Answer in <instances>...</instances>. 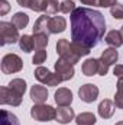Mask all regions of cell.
<instances>
[{
    "label": "cell",
    "instance_id": "6da1fadb",
    "mask_svg": "<svg viewBox=\"0 0 123 125\" xmlns=\"http://www.w3.org/2000/svg\"><path fill=\"white\" fill-rule=\"evenodd\" d=\"M70 21L71 42L91 50L103 39L106 32V19L101 12L90 7H75L70 15Z\"/></svg>",
    "mask_w": 123,
    "mask_h": 125
},
{
    "label": "cell",
    "instance_id": "7a4b0ae2",
    "mask_svg": "<svg viewBox=\"0 0 123 125\" xmlns=\"http://www.w3.org/2000/svg\"><path fill=\"white\" fill-rule=\"evenodd\" d=\"M31 116L35 121L39 122H48L57 118V109L52 108L51 105L45 103H35L31 108Z\"/></svg>",
    "mask_w": 123,
    "mask_h": 125
},
{
    "label": "cell",
    "instance_id": "3957f363",
    "mask_svg": "<svg viewBox=\"0 0 123 125\" xmlns=\"http://www.w3.org/2000/svg\"><path fill=\"white\" fill-rule=\"evenodd\" d=\"M19 29L12 22H0V45L19 42Z\"/></svg>",
    "mask_w": 123,
    "mask_h": 125
},
{
    "label": "cell",
    "instance_id": "277c9868",
    "mask_svg": "<svg viewBox=\"0 0 123 125\" xmlns=\"http://www.w3.org/2000/svg\"><path fill=\"white\" fill-rule=\"evenodd\" d=\"M57 54L60 55V58L71 62V64H77V62L80 61V57L74 51L72 44L68 39H65V38H62V39H60L57 42Z\"/></svg>",
    "mask_w": 123,
    "mask_h": 125
},
{
    "label": "cell",
    "instance_id": "5b68a950",
    "mask_svg": "<svg viewBox=\"0 0 123 125\" xmlns=\"http://www.w3.org/2000/svg\"><path fill=\"white\" fill-rule=\"evenodd\" d=\"M33 76L36 77V80H38L39 83H44V84L52 86V87L58 86V84L62 82V79L57 74V73H51L46 67H42V65H39V67L35 68Z\"/></svg>",
    "mask_w": 123,
    "mask_h": 125
},
{
    "label": "cell",
    "instance_id": "8992f818",
    "mask_svg": "<svg viewBox=\"0 0 123 125\" xmlns=\"http://www.w3.org/2000/svg\"><path fill=\"white\" fill-rule=\"evenodd\" d=\"M23 68V61L18 54H6L1 58V71L4 74L19 73Z\"/></svg>",
    "mask_w": 123,
    "mask_h": 125
},
{
    "label": "cell",
    "instance_id": "52a82bcc",
    "mask_svg": "<svg viewBox=\"0 0 123 125\" xmlns=\"http://www.w3.org/2000/svg\"><path fill=\"white\" fill-rule=\"evenodd\" d=\"M0 103L10 105V106H19L22 103V94L16 93L9 86H3L0 89Z\"/></svg>",
    "mask_w": 123,
    "mask_h": 125
},
{
    "label": "cell",
    "instance_id": "ba28073f",
    "mask_svg": "<svg viewBox=\"0 0 123 125\" xmlns=\"http://www.w3.org/2000/svg\"><path fill=\"white\" fill-rule=\"evenodd\" d=\"M55 73L62 79V82H68L74 77V64L65 61L62 58H58L55 61Z\"/></svg>",
    "mask_w": 123,
    "mask_h": 125
},
{
    "label": "cell",
    "instance_id": "9c48e42d",
    "mask_svg": "<svg viewBox=\"0 0 123 125\" xmlns=\"http://www.w3.org/2000/svg\"><path fill=\"white\" fill-rule=\"evenodd\" d=\"M78 96L83 102L86 103H93L98 97V87L93 83H86L78 89Z\"/></svg>",
    "mask_w": 123,
    "mask_h": 125
},
{
    "label": "cell",
    "instance_id": "30bf717a",
    "mask_svg": "<svg viewBox=\"0 0 123 125\" xmlns=\"http://www.w3.org/2000/svg\"><path fill=\"white\" fill-rule=\"evenodd\" d=\"M114 109H116V105H114V102L110 100V99H104V100H101L100 105H98V108H97L98 115H100L103 119H109V118H112L113 114H114Z\"/></svg>",
    "mask_w": 123,
    "mask_h": 125
},
{
    "label": "cell",
    "instance_id": "8fae6325",
    "mask_svg": "<svg viewBox=\"0 0 123 125\" xmlns=\"http://www.w3.org/2000/svg\"><path fill=\"white\" fill-rule=\"evenodd\" d=\"M54 97H55V102L58 106H70L72 102V92L67 87H60L55 92Z\"/></svg>",
    "mask_w": 123,
    "mask_h": 125
},
{
    "label": "cell",
    "instance_id": "7c38bea8",
    "mask_svg": "<svg viewBox=\"0 0 123 125\" xmlns=\"http://www.w3.org/2000/svg\"><path fill=\"white\" fill-rule=\"evenodd\" d=\"M49 16L48 15H44V16H39L35 23H33V33H44V35H48L51 33V29H49Z\"/></svg>",
    "mask_w": 123,
    "mask_h": 125
},
{
    "label": "cell",
    "instance_id": "4fadbf2b",
    "mask_svg": "<svg viewBox=\"0 0 123 125\" xmlns=\"http://www.w3.org/2000/svg\"><path fill=\"white\" fill-rule=\"evenodd\" d=\"M75 118V114H74V109H71L70 106H60L57 109V122L60 124H68L71 122L72 119Z\"/></svg>",
    "mask_w": 123,
    "mask_h": 125
},
{
    "label": "cell",
    "instance_id": "5bb4252c",
    "mask_svg": "<svg viewBox=\"0 0 123 125\" xmlns=\"http://www.w3.org/2000/svg\"><path fill=\"white\" fill-rule=\"evenodd\" d=\"M31 99L35 103H44L48 99V90L42 84H33L31 87Z\"/></svg>",
    "mask_w": 123,
    "mask_h": 125
},
{
    "label": "cell",
    "instance_id": "9a60e30c",
    "mask_svg": "<svg viewBox=\"0 0 123 125\" xmlns=\"http://www.w3.org/2000/svg\"><path fill=\"white\" fill-rule=\"evenodd\" d=\"M67 28V19L64 16H52L49 19V29L51 33H61Z\"/></svg>",
    "mask_w": 123,
    "mask_h": 125
},
{
    "label": "cell",
    "instance_id": "2e32d148",
    "mask_svg": "<svg viewBox=\"0 0 123 125\" xmlns=\"http://www.w3.org/2000/svg\"><path fill=\"white\" fill-rule=\"evenodd\" d=\"M81 70H83V74L88 76V77L97 74L98 73V60H96V58H87L86 61L83 62Z\"/></svg>",
    "mask_w": 123,
    "mask_h": 125
},
{
    "label": "cell",
    "instance_id": "e0dca14e",
    "mask_svg": "<svg viewBox=\"0 0 123 125\" xmlns=\"http://www.w3.org/2000/svg\"><path fill=\"white\" fill-rule=\"evenodd\" d=\"M104 41H106V44H107V45H110L112 48H119V47L123 44L120 31H116V29L107 32V35L104 36Z\"/></svg>",
    "mask_w": 123,
    "mask_h": 125
},
{
    "label": "cell",
    "instance_id": "ac0fdd59",
    "mask_svg": "<svg viewBox=\"0 0 123 125\" xmlns=\"http://www.w3.org/2000/svg\"><path fill=\"white\" fill-rule=\"evenodd\" d=\"M103 61L106 62V64H109V65H112V64H116L117 60H119V52L116 51V48H106L103 52H101V57H100Z\"/></svg>",
    "mask_w": 123,
    "mask_h": 125
},
{
    "label": "cell",
    "instance_id": "d6986e66",
    "mask_svg": "<svg viewBox=\"0 0 123 125\" xmlns=\"http://www.w3.org/2000/svg\"><path fill=\"white\" fill-rule=\"evenodd\" d=\"M12 23L18 28V29H25L29 23V16L23 12H18L12 16Z\"/></svg>",
    "mask_w": 123,
    "mask_h": 125
},
{
    "label": "cell",
    "instance_id": "ffe728a7",
    "mask_svg": "<svg viewBox=\"0 0 123 125\" xmlns=\"http://www.w3.org/2000/svg\"><path fill=\"white\" fill-rule=\"evenodd\" d=\"M96 115L91 112H81L80 115L75 116V124L77 125H94L96 124Z\"/></svg>",
    "mask_w": 123,
    "mask_h": 125
},
{
    "label": "cell",
    "instance_id": "44dd1931",
    "mask_svg": "<svg viewBox=\"0 0 123 125\" xmlns=\"http://www.w3.org/2000/svg\"><path fill=\"white\" fill-rule=\"evenodd\" d=\"M0 125H20L18 116L6 109L1 111V121H0Z\"/></svg>",
    "mask_w": 123,
    "mask_h": 125
},
{
    "label": "cell",
    "instance_id": "7402d4cb",
    "mask_svg": "<svg viewBox=\"0 0 123 125\" xmlns=\"http://www.w3.org/2000/svg\"><path fill=\"white\" fill-rule=\"evenodd\" d=\"M19 47H20V50L25 51V52L33 51V48H35L33 36H31V35H23V36H20V39H19Z\"/></svg>",
    "mask_w": 123,
    "mask_h": 125
},
{
    "label": "cell",
    "instance_id": "603a6c76",
    "mask_svg": "<svg viewBox=\"0 0 123 125\" xmlns=\"http://www.w3.org/2000/svg\"><path fill=\"white\" fill-rule=\"evenodd\" d=\"M49 42V38L48 35H44V33H33V44H35V50H45L46 45Z\"/></svg>",
    "mask_w": 123,
    "mask_h": 125
},
{
    "label": "cell",
    "instance_id": "cb8c5ba5",
    "mask_svg": "<svg viewBox=\"0 0 123 125\" xmlns=\"http://www.w3.org/2000/svg\"><path fill=\"white\" fill-rule=\"evenodd\" d=\"M114 105L117 109H123V79L117 80L116 84V94H114Z\"/></svg>",
    "mask_w": 123,
    "mask_h": 125
},
{
    "label": "cell",
    "instance_id": "d4e9b609",
    "mask_svg": "<svg viewBox=\"0 0 123 125\" xmlns=\"http://www.w3.org/2000/svg\"><path fill=\"white\" fill-rule=\"evenodd\" d=\"M9 87L12 89V90H15L16 93L19 94H25L26 92V82L23 80V79H13L10 83H9Z\"/></svg>",
    "mask_w": 123,
    "mask_h": 125
},
{
    "label": "cell",
    "instance_id": "484cf974",
    "mask_svg": "<svg viewBox=\"0 0 123 125\" xmlns=\"http://www.w3.org/2000/svg\"><path fill=\"white\" fill-rule=\"evenodd\" d=\"M60 6H61V3H58V0H46V10H45V15L52 16V15L58 13V12H60Z\"/></svg>",
    "mask_w": 123,
    "mask_h": 125
},
{
    "label": "cell",
    "instance_id": "4316f807",
    "mask_svg": "<svg viewBox=\"0 0 123 125\" xmlns=\"http://www.w3.org/2000/svg\"><path fill=\"white\" fill-rule=\"evenodd\" d=\"M29 9L33 12H44L46 10V0H31Z\"/></svg>",
    "mask_w": 123,
    "mask_h": 125
},
{
    "label": "cell",
    "instance_id": "83f0119b",
    "mask_svg": "<svg viewBox=\"0 0 123 125\" xmlns=\"http://www.w3.org/2000/svg\"><path fill=\"white\" fill-rule=\"evenodd\" d=\"M75 10V3H74V0H64L61 3V6H60V12H62V13H72Z\"/></svg>",
    "mask_w": 123,
    "mask_h": 125
},
{
    "label": "cell",
    "instance_id": "f1b7e54d",
    "mask_svg": "<svg viewBox=\"0 0 123 125\" xmlns=\"http://www.w3.org/2000/svg\"><path fill=\"white\" fill-rule=\"evenodd\" d=\"M46 57H48V54H46L45 50H38V51H35V55H33V58H32V62H33L35 65H41L42 62H45Z\"/></svg>",
    "mask_w": 123,
    "mask_h": 125
},
{
    "label": "cell",
    "instance_id": "f546056e",
    "mask_svg": "<svg viewBox=\"0 0 123 125\" xmlns=\"http://www.w3.org/2000/svg\"><path fill=\"white\" fill-rule=\"evenodd\" d=\"M110 15L114 19H123V4L116 3L114 6H112L110 7Z\"/></svg>",
    "mask_w": 123,
    "mask_h": 125
},
{
    "label": "cell",
    "instance_id": "4dcf8cb0",
    "mask_svg": "<svg viewBox=\"0 0 123 125\" xmlns=\"http://www.w3.org/2000/svg\"><path fill=\"white\" fill-rule=\"evenodd\" d=\"M107 71H109V64H106V62L100 58V60H98V73H97V74H100V76H106Z\"/></svg>",
    "mask_w": 123,
    "mask_h": 125
},
{
    "label": "cell",
    "instance_id": "1f68e13d",
    "mask_svg": "<svg viewBox=\"0 0 123 125\" xmlns=\"http://www.w3.org/2000/svg\"><path fill=\"white\" fill-rule=\"evenodd\" d=\"M9 10H10V4L7 3V0H0V15L4 16Z\"/></svg>",
    "mask_w": 123,
    "mask_h": 125
},
{
    "label": "cell",
    "instance_id": "d6a6232c",
    "mask_svg": "<svg viewBox=\"0 0 123 125\" xmlns=\"http://www.w3.org/2000/svg\"><path fill=\"white\" fill-rule=\"evenodd\" d=\"M113 74L117 79H123V64H116L113 68Z\"/></svg>",
    "mask_w": 123,
    "mask_h": 125
},
{
    "label": "cell",
    "instance_id": "836d02e7",
    "mask_svg": "<svg viewBox=\"0 0 123 125\" xmlns=\"http://www.w3.org/2000/svg\"><path fill=\"white\" fill-rule=\"evenodd\" d=\"M117 3V0H98V6L100 7H112Z\"/></svg>",
    "mask_w": 123,
    "mask_h": 125
},
{
    "label": "cell",
    "instance_id": "e575fe53",
    "mask_svg": "<svg viewBox=\"0 0 123 125\" xmlns=\"http://www.w3.org/2000/svg\"><path fill=\"white\" fill-rule=\"evenodd\" d=\"M80 1L87 6H98V0H80Z\"/></svg>",
    "mask_w": 123,
    "mask_h": 125
},
{
    "label": "cell",
    "instance_id": "d590c367",
    "mask_svg": "<svg viewBox=\"0 0 123 125\" xmlns=\"http://www.w3.org/2000/svg\"><path fill=\"white\" fill-rule=\"evenodd\" d=\"M16 1L22 7H29V4H31V0H16Z\"/></svg>",
    "mask_w": 123,
    "mask_h": 125
},
{
    "label": "cell",
    "instance_id": "8d00e7d4",
    "mask_svg": "<svg viewBox=\"0 0 123 125\" xmlns=\"http://www.w3.org/2000/svg\"><path fill=\"white\" fill-rule=\"evenodd\" d=\"M119 31H120V35H122V41H123V26L120 28V29H119Z\"/></svg>",
    "mask_w": 123,
    "mask_h": 125
},
{
    "label": "cell",
    "instance_id": "74e56055",
    "mask_svg": "<svg viewBox=\"0 0 123 125\" xmlns=\"http://www.w3.org/2000/svg\"><path fill=\"white\" fill-rule=\"evenodd\" d=\"M114 125H123V121H119V122H116Z\"/></svg>",
    "mask_w": 123,
    "mask_h": 125
}]
</instances>
